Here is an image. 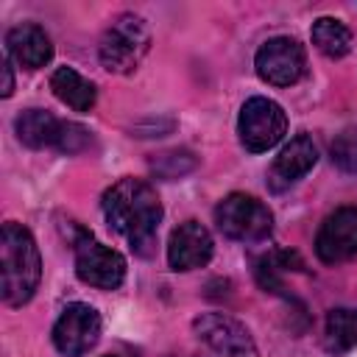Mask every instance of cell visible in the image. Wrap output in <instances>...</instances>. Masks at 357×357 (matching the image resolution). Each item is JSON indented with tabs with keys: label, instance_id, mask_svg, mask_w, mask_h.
Masks as SVG:
<instances>
[{
	"label": "cell",
	"instance_id": "52a82bcc",
	"mask_svg": "<svg viewBox=\"0 0 357 357\" xmlns=\"http://www.w3.org/2000/svg\"><path fill=\"white\" fill-rule=\"evenodd\" d=\"M75 273L84 284L114 290L126 279V259L114 248L84 234L81 240H75Z\"/></svg>",
	"mask_w": 357,
	"mask_h": 357
},
{
	"label": "cell",
	"instance_id": "e0dca14e",
	"mask_svg": "<svg viewBox=\"0 0 357 357\" xmlns=\"http://www.w3.org/2000/svg\"><path fill=\"white\" fill-rule=\"evenodd\" d=\"M312 45L324 56L340 59L351 50V31L335 17H321V20L312 22Z\"/></svg>",
	"mask_w": 357,
	"mask_h": 357
},
{
	"label": "cell",
	"instance_id": "9c48e42d",
	"mask_svg": "<svg viewBox=\"0 0 357 357\" xmlns=\"http://www.w3.org/2000/svg\"><path fill=\"white\" fill-rule=\"evenodd\" d=\"M100 337V315L89 304H67L53 326V346L64 357H81L86 354Z\"/></svg>",
	"mask_w": 357,
	"mask_h": 357
},
{
	"label": "cell",
	"instance_id": "7402d4cb",
	"mask_svg": "<svg viewBox=\"0 0 357 357\" xmlns=\"http://www.w3.org/2000/svg\"><path fill=\"white\" fill-rule=\"evenodd\" d=\"M106 357H114V354H106Z\"/></svg>",
	"mask_w": 357,
	"mask_h": 357
},
{
	"label": "cell",
	"instance_id": "8992f818",
	"mask_svg": "<svg viewBox=\"0 0 357 357\" xmlns=\"http://www.w3.org/2000/svg\"><path fill=\"white\" fill-rule=\"evenodd\" d=\"M198 340L215 357H259L248 329L223 312H204L192 321Z\"/></svg>",
	"mask_w": 357,
	"mask_h": 357
},
{
	"label": "cell",
	"instance_id": "2e32d148",
	"mask_svg": "<svg viewBox=\"0 0 357 357\" xmlns=\"http://www.w3.org/2000/svg\"><path fill=\"white\" fill-rule=\"evenodd\" d=\"M324 346L332 354H346V351L357 349V310L337 307L326 315Z\"/></svg>",
	"mask_w": 357,
	"mask_h": 357
},
{
	"label": "cell",
	"instance_id": "5b68a950",
	"mask_svg": "<svg viewBox=\"0 0 357 357\" xmlns=\"http://www.w3.org/2000/svg\"><path fill=\"white\" fill-rule=\"evenodd\" d=\"M287 131V117L282 112V106L271 98H248L240 109V120H237V134L240 142L245 145V151L251 153H262L268 148H273Z\"/></svg>",
	"mask_w": 357,
	"mask_h": 357
},
{
	"label": "cell",
	"instance_id": "3957f363",
	"mask_svg": "<svg viewBox=\"0 0 357 357\" xmlns=\"http://www.w3.org/2000/svg\"><path fill=\"white\" fill-rule=\"evenodd\" d=\"M151 47L145 20L137 14H120L100 36V64L109 73H131Z\"/></svg>",
	"mask_w": 357,
	"mask_h": 357
},
{
	"label": "cell",
	"instance_id": "9a60e30c",
	"mask_svg": "<svg viewBox=\"0 0 357 357\" xmlns=\"http://www.w3.org/2000/svg\"><path fill=\"white\" fill-rule=\"evenodd\" d=\"M50 89H53V95H56L61 103H67V106L75 109V112H89V109L95 106V98H98L95 84L86 81V78H84L81 73H75L73 67H59V70L50 75Z\"/></svg>",
	"mask_w": 357,
	"mask_h": 357
},
{
	"label": "cell",
	"instance_id": "44dd1931",
	"mask_svg": "<svg viewBox=\"0 0 357 357\" xmlns=\"http://www.w3.org/2000/svg\"><path fill=\"white\" fill-rule=\"evenodd\" d=\"M11 89H14V78H11V56L6 53V59H3V95L8 98Z\"/></svg>",
	"mask_w": 357,
	"mask_h": 357
},
{
	"label": "cell",
	"instance_id": "5bb4252c",
	"mask_svg": "<svg viewBox=\"0 0 357 357\" xmlns=\"http://www.w3.org/2000/svg\"><path fill=\"white\" fill-rule=\"evenodd\" d=\"M14 131L28 148H56L61 120L45 109H28L14 120Z\"/></svg>",
	"mask_w": 357,
	"mask_h": 357
},
{
	"label": "cell",
	"instance_id": "ffe728a7",
	"mask_svg": "<svg viewBox=\"0 0 357 357\" xmlns=\"http://www.w3.org/2000/svg\"><path fill=\"white\" fill-rule=\"evenodd\" d=\"M86 145H89V131H86L84 126H78V123L61 120V131H59L56 148H59L61 153H81Z\"/></svg>",
	"mask_w": 357,
	"mask_h": 357
},
{
	"label": "cell",
	"instance_id": "7c38bea8",
	"mask_svg": "<svg viewBox=\"0 0 357 357\" xmlns=\"http://www.w3.org/2000/svg\"><path fill=\"white\" fill-rule=\"evenodd\" d=\"M6 53L20 67L39 70L53 59V45H50V36L39 25L22 22V25H17L6 33Z\"/></svg>",
	"mask_w": 357,
	"mask_h": 357
},
{
	"label": "cell",
	"instance_id": "30bf717a",
	"mask_svg": "<svg viewBox=\"0 0 357 357\" xmlns=\"http://www.w3.org/2000/svg\"><path fill=\"white\" fill-rule=\"evenodd\" d=\"M315 254L329 265L357 257V206H340L321 223Z\"/></svg>",
	"mask_w": 357,
	"mask_h": 357
},
{
	"label": "cell",
	"instance_id": "ba28073f",
	"mask_svg": "<svg viewBox=\"0 0 357 357\" xmlns=\"http://www.w3.org/2000/svg\"><path fill=\"white\" fill-rule=\"evenodd\" d=\"M254 67L262 81L273 86H290L304 75L307 56H304V47L293 36H273L257 50Z\"/></svg>",
	"mask_w": 357,
	"mask_h": 357
},
{
	"label": "cell",
	"instance_id": "277c9868",
	"mask_svg": "<svg viewBox=\"0 0 357 357\" xmlns=\"http://www.w3.org/2000/svg\"><path fill=\"white\" fill-rule=\"evenodd\" d=\"M215 223L218 229L231 237V240H240V243H259L271 234L273 229V215L271 209L254 198V195H245V192H231L226 195L218 209H215Z\"/></svg>",
	"mask_w": 357,
	"mask_h": 357
},
{
	"label": "cell",
	"instance_id": "4fadbf2b",
	"mask_svg": "<svg viewBox=\"0 0 357 357\" xmlns=\"http://www.w3.org/2000/svg\"><path fill=\"white\" fill-rule=\"evenodd\" d=\"M318 159V148L307 134L293 137L276 156L273 167H271V178L276 187H287L293 181H298L304 173H310V167Z\"/></svg>",
	"mask_w": 357,
	"mask_h": 357
},
{
	"label": "cell",
	"instance_id": "d6986e66",
	"mask_svg": "<svg viewBox=\"0 0 357 357\" xmlns=\"http://www.w3.org/2000/svg\"><path fill=\"white\" fill-rule=\"evenodd\" d=\"M332 162L346 173H357V131H343L332 142Z\"/></svg>",
	"mask_w": 357,
	"mask_h": 357
},
{
	"label": "cell",
	"instance_id": "6da1fadb",
	"mask_svg": "<svg viewBox=\"0 0 357 357\" xmlns=\"http://www.w3.org/2000/svg\"><path fill=\"white\" fill-rule=\"evenodd\" d=\"M103 215L114 231H120L139 257H148L156 245L162 220V204L156 190L142 178H120L103 192Z\"/></svg>",
	"mask_w": 357,
	"mask_h": 357
},
{
	"label": "cell",
	"instance_id": "8fae6325",
	"mask_svg": "<svg viewBox=\"0 0 357 357\" xmlns=\"http://www.w3.org/2000/svg\"><path fill=\"white\" fill-rule=\"evenodd\" d=\"M212 234L198 220H184L170 234L167 262L173 271H195L212 259Z\"/></svg>",
	"mask_w": 357,
	"mask_h": 357
},
{
	"label": "cell",
	"instance_id": "7a4b0ae2",
	"mask_svg": "<svg viewBox=\"0 0 357 357\" xmlns=\"http://www.w3.org/2000/svg\"><path fill=\"white\" fill-rule=\"evenodd\" d=\"M0 271H3V290H0L3 301L8 307H22L25 301H31L42 276V259L31 231L14 220L3 223Z\"/></svg>",
	"mask_w": 357,
	"mask_h": 357
},
{
	"label": "cell",
	"instance_id": "ac0fdd59",
	"mask_svg": "<svg viewBox=\"0 0 357 357\" xmlns=\"http://www.w3.org/2000/svg\"><path fill=\"white\" fill-rule=\"evenodd\" d=\"M151 167L162 178H178V176H184V173H190L195 167V159H192L190 151H167V153H159L151 162Z\"/></svg>",
	"mask_w": 357,
	"mask_h": 357
}]
</instances>
